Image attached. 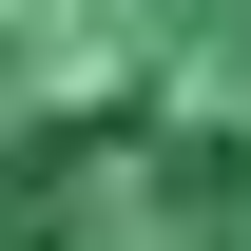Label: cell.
<instances>
[{"mask_svg":"<svg viewBox=\"0 0 251 251\" xmlns=\"http://www.w3.org/2000/svg\"><path fill=\"white\" fill-rule=\"evenodd\" d=\"M0 251H251V0H0Z\"/></svg>","mask_w":251,"mask_h":251,"instance_id":"cell-1","label":"cell"}]
</instances>
